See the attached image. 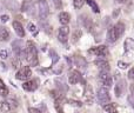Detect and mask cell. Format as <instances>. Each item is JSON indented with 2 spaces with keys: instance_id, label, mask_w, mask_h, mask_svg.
<instances>
[{
  "instance_id": "6da1fadb",
  "label": "cell",
  "mask_w": 134,
  "mask_h": 113,
  "mask_svg": "<svg viewBox=\"0 0 134 113\" xmlns=\"http://www.w3.org/2000/svg\"><path fill=\"white\" fill-rule=\"evenodd\" d=\"M26 60L31 66L38 65V52L33 41H27V49H26Z\"/></svg>"
},
{
  "instance_id": "8d00e7d4",
  "label": "cell",
  "mask_w": 134,
  "mask_h": 113,
  "mask_svg": "<svg viewBox=\"0 0 134 113\" xmlns=\"http://www.w3.org/2000/svg\"><path fill=\"white\" fill-rule=\"evenodd\" d=\"M57 84H58V87H59V88H61L63 91H67V86H66L64 83H61V84H60V83H59L58 79H57Z\"/></svg>"
},
{
  "instance_id": "e575fe53",
  "label": "cell",
  "mask_w": 134,
  "mask_h": 113,
  "mask_svg": "<svg viewBox=\"0 0 134 113\" xmlns=\"http://www.w3.org/2000/svg\"><path fill=\"white\" fill-rule=\"evenodd\" d=\"M68 103L71 105H73V106H75V107H81V103L80 101H75V100H68Z\"/></svg>"
},
{
  "instance_id": "4316f807",
  "label": "cell",
  "mask_w": 134,
  "mask_h": 113,
  "mask_svg": "<svg viewBox=\"0 0 134 113\" xmlns=\"http://www.w3.org/2000/svg\"><path fill=\"white\" fill-rule=\"evenodd\" d=\"M122 87H124V83H122V81H120V83L116 85V87H115L116 97H121V94H122Z\"/></svg>"
},
{
  "instance_id": "603a6c76",
  "label": "cell",
  "mask_w": 134,
  "mask_h": 113,
  "mask_svg": "<svg viewBox=\"0 0 134 113\" xmlns=\"http://www.w3.org/2000/svg\"><path fill=\"white\" fill-rule=\"evenodd\" d=\"M130 95H128V103L131 104V106L134 109V84L130 86Z\"/></svg>"
},
{
  "instance_id": "d4e9b609",
  "label": "cell",
  "mask_w": 134,
  "mask_h": 113,
  "mask_svg": "<svg viewBox=\"0 0 134 113\" xmlns=\"http://www.w3.org/2000/svg\"><path fill=\"white\" fill-rule=\"evenodd\" d=\"M83 20H82V23H83V25H85V27L87 28V30H92L93 28V25H92V19L91 18H87L86 15H83Z\"/></svg>"
},
{
  "instance_id": "ba28073f",
  "label": "cell",
  "mask_w": 134,
  "mask_h": 113,
  "mask_svg": "<svg viewBox=\"0 0 134 113\" xmlns=\"http://www.w3.org/2000/svg\"><path fill=\"white\" fill-rule=\"evenodd\" d=\"M39 86V81L37 79H32V80H27L26 83L23 84V88L25 91H28V92H33L35 91Z\"/></svg>"
},
{
  "instance_id": "836d02e7",
  "label": "cell",
  "mask_w": 134,
  "mask_h": 113,
  "mask_svg": "<svg viewBox=\"0 0 134 113\" xmlns=\"http://www.w3.org/2000/svg\"><path fill=\"white\" fill-rule=\"evenodd\" d=\"M118 66H119V68H121V69H126L128 67V64L127 62H124V61H119Z\"/></svg>"
},
{
  "instance_id": "e0dca14e",
  "label": "cell",
  "mask_w": 134,
  "mask_h": 113,
  "mask_svg": "<svg viewBox=\"0 0 134 113\" xmlns=\"http://www.w3.org/2000/svg\"><path fill=\"white\" fill-rule=\"evenodd\" d=\"M59 21L61 25H67L69 23V14L67 12H61L59 14Z\"/></svg>"
},
{
  "instance_id": "9a60e30c",
  "label": "cell",
  "mask_w": 134,
  "mask_h": 113,
  "mask_svg": "<svg viewBox=\"0 0 134 113\" xmlns=\"http://www.w3.org/2000/svg\"><path fill=\"white\" fill-rule=\"evenodd\" d=\"M107 39H108V41H111V42H114L119 39L118 35H116V33H115L114 27H112V28L108 30V32H107Z\"/></svg>"
},
{
  "instance_id": "9c48e42d",
  "label": "cell",
  "mask_w": 134,
  "mask_h": 113,
  "mask_svg": "<svg viewBox=\"0 0 134 113\" xmlns=\"http://www.w3.org/2000/svg\"><path fill=\"white\" fill-rule=\"evenodd\" d=\"M68 80H69V84H72V85H74V84L81 81L82 79H81L80 72L79 71H72L71 73L68 74Z\"/></svg>"
},
{
  "instance_id": "ab89813d",
  "label": "cell",
  "mask_w": 134,
  "mask_h": 113,
  "mask_svg": "<svg viewBox=\"0 0 134 113\" xmlns=\"http://www.w3.org/2000/svg\"><path fill=\"white\" fill-rule=\"evenodd\" d=\"M53 71H54V73H57V74H60L61 72H63V67H61V66H59V67H57V68H54Z\"/></svg>"
},
{
  "instance_id": "ac0fdd59",
  "label": "cell",
  "mask_w": 134,
  "mask_h": 113,
  "mask_svg": "<svg viewBox=\"0 0 134 113\" xmlns=\"http://www.w3.org/2000/svg\"><path fill=\"white\" fill-rule=\"evenodd\" d=\"M114 30H115V33H116V35H118V38H120L121 35L124 34V32H125V25H124L122 23H118L114 26Z\"/></svg>"
},
{
  "instance_id": "7c38bea8",
  "label": "cell",
  "mask_w": 134,
  "mask_h": 113,
  "mask_svg": "<svg viewBox=\"0 0 134 113\" xmlns=\"http://www.w3.org/2000/svg\"><path fill=\"white\" fill-rule=\"evenodd\" d=\"M12 49H13V52L15 53V56L19 57L20 53L23 52V41H21V40H15V41H13Z\"/></svg>"
},
{
  "instance_id": "8fae6325",
  "label": "cell",
  "mask_w": 134,
  "mask_h": 113,
  "mask_svg": "<svg viewBox=\"0 0 134 113\" xmlns=\"http://www.w3.org/2000/svg\"><path fill=\"white\" fill-rule=\"evenodd\" d=\"M94 64L97 65L98 67L100 68V71H109V64L108 61H106L105 59H102V58H99V59H97L94 61Z\"/></svg>"
},
{
  "instance_id": "83f0119b",
  "label": "cell",
  "mask_w": 134,
  "mask_h": 113,
  "mask_svg": "<svg viewBox=\"0 0 134 113\" xmlns=\"http://www.w3.org/2000/svg\"><path fill=\"white\" fill-rule=\"evenodd\" d=\"M81 35H82V32H81V30H76L75 32H74L73 37H72V41H73V42H76L79 39H80Z\"/></svg>"
},
{
  "instance_id": "b9f144b4",
  "label": "cell",
  "mask_w": 134,
  "mask_h": 113,
  "mask_svg": "<svg viewBox=\"0 0 134 113\" xmlns=\"http://www.w3.org/2000/svg\"><path fill=\"white\" fill-rule=\"evenodd\" d=\"M119 12H120L119 9H115V11L113 12V17H118L119 15Z\"/></svg>"
},
{
  "instance_id": "4fadbf2b",
  "label": "cell",
  "mask_w": 134,
  "mask_h": 113,
  "mask_svg": "<svg viewBox=\"0 0 134 113\" xmlns=\"http://www.w3.org/2000/svg\"><path fill=\"white\" fill-rule=\"evenodd\" d=\"M13 28L15 31V33L18 34V37H20V38L25 37V30H24L23 25L19 21H13Z\"/></svg>"
},
{
  "instance_id": "3957f363",
  "label": "cell",
  "mask_w": 134,
  "mask_h": 113,
  "mask_svg": "<svg viewBox=\"0 0 134 113\" xmlns=\"http://www.w3.org/2000/svg\"><path fill=\"white\" fill-rule=\"evenodd\" d=\"M98 100H99V103L102 105V106H105L106 104H108V103L111 101V95H109L107 88L101 87L99 91H98Z\"/></svg>"
},
{
  "instance_id": "f546056e",
  "label": "cell",
  "mask_w": 134,
  "mask_h": 113,
  "mask_svg": "<svg viewBox=\"0 0 134 113\" xmlns=\"http://www.w3.org/2000/svg\"><path fill=\"white\" fill-rule=\"evenodd\" d=\"M28 31H30V32L32 33L33 35H37V34H38V30H37V27H35V25H34V24H32V23L28 24Z\"/></svg>"
},
{
  "instance_id": "277c9868",
  "label": "cell",
  "mask_w": 134,
  "mask_h": 113,
  "mask_svg": "<svg viewBox=\"0 0 134 113\" xmlns=\"http://www.w3.org/2000/svg\"><path fill=\"white\" fill-rule=\"evenodd\" d=\"M99 79L102 83V85L106 86L107 88L111 87V86L113 85V80H112V77L109 76V71H100Z\"/></svg>"
},
{
  "instance_id": "f1b7e54d",
  "label": "cell",
  "mask_w": 134,
  "mask_h": 113,
  "mask_svg": "<svg viewBox=\"0 0 134 113\" xmlns=\"http://www.w3.org/2000/svg\"><path fill=\"white\" fill-rule=\"evenodd\" d=\"M85 2H86V0H73V5H74V7H75L76 9L81 8Z\"/></svg>"
},
{
  "instance_id": "484cf974",
  "label": "cell",
  "mask_w": 134,
  "mask_h": 113,
  "mask_svg": "<svg viewBox=\"0 0 134 113\" xmlns=\"http://www.w3.org/2000/svg\"><path fill=\"white\" fill-rule=\"evenodd\" d=\"M49 56H51V58H52V64H57V62L59 61V56L57 54V52L55 51H53V50H51L49 51Z\"/></svg>"
},
{
  "instance_id": "d6a6232c",
  "label": "cell",
  "mask_w": 134,
  "mask_h": 113,
  "mask_svg": "<svg viewBox=\"0 0 134 113\" xmlns=\"http://www.w3.org/2000/svg\"><path fill=\"white\" fill-rule=\"evenodd\" d=\"M12 64H13V67H15V68H16V67H19V66H20V58L16 57L15 59L12 61Z\"/></svg>"
},
{
  "instance_id": "ee69618b",
  "label": "cell",
  "mask_w": 134,
  "mask_h": 113,
  "mask_svg": "<svg viewBox=\"0 0 134 113\" xmlns=\"http://www.w3.org/2000/svg\"><path fill=\"white\" fill-rule=\"evenodd\" d=\"M24 1H26V2H31L32 0H24Z\"/></svg>"
},
{
  "instance_id": "d6986e66",
  "label": "cell",
  "mask_w": 134,
  "mask_h": 113,
  "mask_svg": "<svg viewBox=\"0 0 134 113\" xmlns=\"http://www.w3.org/2000/svg\"><path fill=\"white\" fill-rule=\"evenodd\" d=\"M104 109L107 113H118V107H116L115 104H111V103H108V104H106L104 106Z\"/></svg>"
},
{
  "instance_id": "30bf717a",
  "label": "cell",
  "mask_w": 134,
  "mask_h": 113,
  "mask_svg": "<svg viewBox=\"0 0 134 113\" xmlns=\"http://www.w3.org/2000/svg\"><path fill=\"white\" fill-rule=\"evenodd\" d=\"M83 98H85V101L87 103L88 105H92V103H93V91H92V87H91L90 85H87L85 87Z\"/></svg>"
},
{
  "instance_id": "52a82bcc",
  "label": "cell",
  "mask_w": 134,
  "mask_h": 113,
  "mask_svg": "<svg viewBox=\"0 0 134 113\" xmlns=\"http://www.w3.org/2000/svg\"><path fill=\"white\" fill-rule=\"evenodd\" d=\"M68 34H69V27L67 25H63L59 28V34H58V39L61 42H66L68 39Z\"/></svg>"
},
{
  "instance_id": "7402d4cb",
  "label": "cell",
  "mask_w": 134,
  "mask_h": 113,
  "mask_svg": "<svg viewBox=\"0 0 134 113\" xmlns=\"http://www.w3.org/2000/svg\"><path fill=\"white\" fill-rule=\"evenodd\" d=\"M125 49L126 51H134V40L132 38H127L125 40Z\"/></svg>"
},
{
  "instance_id": "5bb4252c",
  "label": "cell",
  "mask_w": 134,
  "mask_h": 113,
  "mask_svg": "<svg viewBox=\"0 0 134 113\" xmlns=\"http://www.w3.org/2000/svg\"><path fill=\"white\" fill-rule=\"evenodd\" d=\"M9 111H12V106L9 105V103H8V100H2L1 103H0V112H2V113H7V112H9Z\"/></svg>"
},
{
  "instance_id": "74e56055",
  "label": "cell",
  "mask_w": 134,
  "mask_h": 113,
  "mask_svg": "<svg viewBox=\"0 0 134 113\" xmlns=\"http://www.w3.org/2000/svg\"><path fill=\"white\" fill-rule=\"evenodd\" d=\"M128 78H130L131 80H134V67L131 68L130 72H128Z\"/></svg>"
},
{
  "instance_id": "f35d334b",
  "label": "cell",
  "mask_w": 134,
  "mask_h": 113,
  "mask_svg": "<svg viewBox=\"0 0 134 113\" xmlns=\"http://www.w3.org/2000/svg\"><path fill=\"white\" fill-rule=\"evenodd\" d=\"M8 19H9V17L6 15V14H4V15L0 17V20H1V23H7V21H8Z\"/></svg>"
},
{
  "instance_id": "7bdbcfd3",
  "label": "cell",
  "mask_w": 134,
  "mask_h": 113,
  "mask_svg": "<svg viewBox=\"0 0 134 113\" xmlns=\"http://www.w3.org/2000/svg\"><path fill=\"white\" fill-rule=\"evenodd\" d=\"M115 1L119 4H125V2H127V0H115Z\"/></svg>"
},
{
  "instance_id": "8992f818",
  "label": "cell",
  "mask_w": 134,
  "mask_h": 113,
  "mask_svg": "<svg viewBox=\"0 0 134 113\" xmlns=\"http://www.w3.org/2000/svg\"><path fill=\"white\" fill-rule=\"evenodd\" d=\"M88 53L91 54H95L97 57H105L107 53H108V49H107L105 45H101V46H98V47H93L88 51Z\"/></svg>"
},
{
  "instance_id": "2e32d148",
  "label": "cell",
  "mask_w": 134,
  "mask_h": 113,
  "mask_svg": "<svg viewBox=\"0 0 134 113\" xmlns=\"http://www.w3.org/2000/svg\"><path fill=\"white\" fill-rule=\"evenodd\" d=\"M8 39H9V32L4 26H0V41H7Z\"/></svg>"
},
{
  "instance_id": "ffe728a7",
  "label": "cell",
  "mask_w": 134,
  "mask_h": 113,
  "mask_svg": "<svg viewBox=\"0 0 134 113\" xmlns=\"http://www.w3.org/2000/svg\"><path fill=\"white\" fill-rule=\"evenodd\" d=\"M86 2H87V5L91 7V9H92L94 13H99L100 12L99 6H98V4L94 1V0H86Z\"/></svg>"
},
{
  "instance_id": "1f68e13d",
  "label": "cell",
  "mask_w": 134,
  "mask_h": 113,
  "mask_svg": "<svg viewBox=\"0 0 134 113\" xmlns=\"http://www.w3.org/2000/svg\"><path fill=\"white\" fill-rule=\"evenodd\" d=\"M8 58V52L6 51V50H0V59L5 60Z\"/></svg>"
},
{
  "instance_id": "60d3db41",
  "label": "cell",
  "mask_w": 134,
  "mask_h": 113,
  "mask_svg": "<svg viewBox=\"0 0 134 113\" xmlns=\"http://www.w3.org/2000/svg\"><path fill=\"white\" fill-rule=\"evenodd\" d=\"M28 112H30V113H41V112L39 111V110H37V109H32V107H31V109L28 110Z\"/></svg>"
},
{
  "instance_id": "5b68a950",
  "label": "cell",
  "mask_w": 134,
  "mask_h": 113,
  "mask_svg": "<svg viewBox=\"0 0 134 113\" xmlns=\"http://www.w3.org/2000/svg\"><path fill=\"white\" fill-rule=\"evenodd\" d=\"M49 14V7L46 0H39V17L40 19H46Z\"/></svg>"
},
{
  "instance_id": "4dcf8cb0",
  "label": "cell",
  "mask_w": 134,
  "mask_h": 113,
  "mask_svg": "<svg viewBox=\"0 0 134 113\" xmlns=\"http://www.w3.org/2000/svg\"><path fill=\"white\" fill-rule=\"evenodd\" d=\"M54 106H55V110L58 111V113H64L63 106H61V104H60V101H59V100H55V104H54Z\"/></svg>"
},
{
  "instance_id": "44dd1931",
  "label": "cell",
  "mask_w": 134,
  "mask_h": 113,
  "mask_svg": "<svg viewBox=\"0 0 134 113\" xmlns=\"http://www.w3.org/2000/svg\"><path fill=\"white\" fill-rule=\"evenodd\" d=\"M0 95L1 97H7L8 95V88L1 79H0Z\"/></svg>"
},
{
  "instance_id": "cb8c5ba5",
  "label": "cell",
  "mask_w": 134,
  "mask_h": 113,
  "mask_svg": "<svg viewBox=\"0 0 134 113\" xmlns=\"http://www.w3.org/2000/svg\"><path fill=\"white\" fill-rule=\"evenodd\" d=\"M74 61H75V64L78 65V66H80V67H85L86 66V60L83 59L81 56H76V57H74Z\"/></svg>"
},
{
  "instance_id": "d590c367",
  "label": "cell",
  "mask_w": 134,
  "mask_h": 113,
  "mask_svg": "<svg viewBox=\"0 0 134 113\" xmlns=\"http://www.w3.org/2000/svg\"><path fill=\"white\" fill-rule=\"evenodd\" d=\"M53 4H54V6H55V8H58V9H60L61 6H63L60 0H53Z\"/></svg>"
},
{
  "instance_id": "7a4b0ae2",
  "label": "cell",
  "mask_w": 134,
  "mask_h": 113,
  "mask_svg": "<svg viewBox=\"0 0 134 113\" xmlns=\"http://www.w3.org/2000/svg\"><path fill=\"white\" fill-rule=\"evenodd\" d=\"M15 77H16L18 80L25 81V80H27V79H30L31 77H32V69H31L30 66H24L16 72Z\"/></svg>"
}]
</instances>
